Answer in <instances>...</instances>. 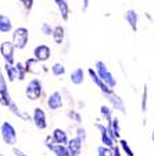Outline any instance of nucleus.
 <instances>
[{
    "mask_svg": "<svg viewBox=\"0 0 154 156\" xmlns=\"http://www.w3.org/2000/svg\"><path fill=\"white\" fill-rule=\"evenodd\" d=\"M45 96V87L39 77H33L28 81L25 87V98L31 102L40 101Z\"/></svg>",
    "mask_w": 154,
    "mask_h": 156,
    "instance_id": "nucleus-1",
    "label": "nucleus"
},
{
    "mask_svg": "<svg viewBox=\"0 0 154 156\" xmlns=\"http://www.w3.org/2000/svg\"><path fill=\"white\" fill-rule=\"evenodd\" d=\"M94 127H96V130L99 131V134H100L101 145H106V146H108V148H114V146L118 144L112 140L111 135H110L108 128H107V123H101L100 120H97L96 123H94Z\"/></svg>",
    "mask_w": 154,
    "mask_h": 156,
    "instance_id": "nucleus-10",
    "label": "nucleus"
},
{
    "mask_svg": "<svg viewBox=\"0 0 154 156\" xmlns=\"http://www.w3.org/2000/svg\"><path fill=\"white\" fill-rule=\"evenodd\" d=\"M0 136L3 141L4 145L7 146H14L18 141V134H17L15 127L13 126V123L9 120H3L2 126H0Z\"/></svg>",
    "mask_w": 154,
    "mask_h": 156,
    "instance_id": "nucleus-2",
    "label": "nucleus"
},
{
    "mask_svg": "<svg viewBox=\"0 0 154 156\" xmlns=\"http://www.w3.org/2000/svg\"><path fill=\"white\" fill-rule=\"evenodd\" d=\"M97 156H114V152H112V148H108L106 145H100L97 146Z\"/></svg>",
    "mask_w": 154,
    "mask_h": 156,
    "instance_id": "nucleus-32",
    "label": "nucleus"
},
{
    "mask_svg": "<svg viewBox=\"0 0 154 156\" xmlns=\"http://www.w3.org/2000/svg\"><path fill=\"white\" fill-rule=\"evenodd\" d=\"M24 63H25V67H26L28 74L38 77V75L42 73V66H40V62H38L33 56H32V57H28Z\"/></svg>",
    "mask_w": 154,
    "mask_h": 156,
    "instance_id": "nucleus-16",
    "label": "nucleus"
},
{
    "mask_svg": "<svg viewBox=\"0 0 154 156\" xmlns=\"http://www.w3.org/2000/svg\"><path fill=\"white\" fill-rule=\"evenodd\" d=\"M40 32L45 36H53V32H54V27L51 25L50 23H43L40 25Z\"/></svg>",
    "mask_w": 154,
    "mask_h": 156,
    "instance_id": "nucleus-31",
    "label": "nucleus"
},
{
    "mask_svg": "<svg viewBox=\"0 0 154 156\" xmlns=\"http://www.w3.org/2000/svg\"><path fill=\"white\" fill-rule=\"evenodd\" d=\"M32 123L33 126L38 128V130L43 131L46 130L49 127V123H47V114H46L45 109L40 106H36L32 112Z\"/></svg>",
    "mask_w": 154,
    "mask_h": 156,
    "instance_id": "nucleus-8",
    "label": "nucleus"
},
{
    "mask_svg": "<svg viewBox=\"0 0 154 156\" xmlns=\"http://www.w3.org/2000/svg\"><path fill=\"white\" fill-rule=\"evenodd\" d=\"M104 99L108 102V105L114 109L115 112H119L121 114H125L126 113V106H125V102L122 99L119 95H117L115 92H112L110 95H103Z\"/></svg>",
    "mask_w": 154,
    "mask_h": 156,
    "instance_id": "nucleus-11",
    "label": "nucleus"
},
{
    "mask_svg": "<svg viewBox=\"0 0 154 156\" xmlns=\"http://www.w3.org/2000/svg\"><path fill=\"white\" fill-rule=\"evenodd\" d=\"M6 78L7 77H4V73H0V105L7 109L14 101L10 95L9 85H7L9 80H6Z\"/></svg>",
    "mask_w": 154,
    "mask_h": 156,
    "instance_id": "nucleus-9",
    "label": "nucleus"
},
{
    "mask_svg": "<svg viewBox=\"0 0 154 156\" xmlns=\"http://www.w3.org/2000/svg\"><path fill=\"white\" fill-rule=\"evenodd\" d=\"M89 6H90V0H82V11H84V13L87 11Z\"/></svg>",
    "mask_w": 154,
    "mask_h": 156,
    "instance_id": "nucleus-38",
    "label": "nucleus"
},
{
    "mask_svg": "<svg viewBox=\"0 0 154 156\" xmlns=\"http://www.w3.org/2000/svg\"><path fill=\"white\" fill-rule=\"evenodd\" d=\"M53 144H56L54 140H53V136H51V135H47V136H46V138H45V146L47 148V149L50 148L51 145H53Z\"/></svg>",
    "mask_w": 154,
    "mask_h": 156,
    "instance_id": "nucleus-35",
    "label": "nucleus"
},
{
    "mask_svg": "<svg viewBox=\"0 0 154 156\" xmlns=\"http://www.w3.org/2000/svg\"><path fill=\"white\" fill-rule=\"evenodd\" d=\"M87 75H89L90 81L93 82V84L100 89L101 95H110V94H112V92H115L111 87H108V85H107L106 82L100 78V75L97 74V71H96V68H94V67H89V68H87Z\"/></svg>",
    "mask_w": 154,
    "mask_h": 156,
    "instance_id": "nucleus-6",
    "label": "nucleus"
},
{
    "mask_svg": "<svg viewBox=\"0 0 154 156\" xmlns=\"http://www.w3.org/2000/svg\"><path fill=\"white\" fill-rule=\"evenodd\" d=\"M118 145H119V148H121V151L124 152V155H125V156H135V152L132 151L131 145L128 144V141H126V140L121 138V140L118 141Z\"/></svg>",
    "mask_w": 154,
    "mask_h": 156,
    "instance_id": "nucleus-29",
    "label": "nucleus"
},
{
    "mask_svg": "<svg viewBox=\"0 0 154 156\" xmlns=\"http://www.w3.org/2000/svg\"><path fill=\"white\" fill-rule=\"evenodd\" d=\"M33 4H35V0H25L22 3V7L25 10V13H31V10L33 9Z\"/></svg>",
    "mask_w": 154,
    "mask_h": 156,
    "instance_id": "nucleus-34",
    "label": "nucleus"
},
{
    "mask_svg": "<svg viewBox=\"0 0 154 156\" xmlns=\"http://www.w3.org/2000/svg\"><path fill=\"white\" fill-rule=\"evenodd\" d=\"M99 110H100V116L104 120V123H110L114 119V109L110 105H101Z\"/></svg>",
    "mask_w": 154,
    "mask_h": 156,
    "instance_id": "nucleus-22",
    "label": "nucleus"
},
{
    "mask_svg": "<svg viewBox=\"0 0 154 156\" xmlns=\"http://www.w3.org/2000/svg\"><path fill=\"white\" fill-rule=\"evenodd\" d=\"M42 71H43V73H47V71H49V68L46 67V66H42Z\"/></svg>",
    "mask_w": 154,
    "mask_h": 156,
    "instance_id": "nucleus-40",
    "label": "nucleus"
},
{
    "mask_svg": "<svg viewBox=\"0 0 154 156\" xmlns=\"http://www.w3.org/2000/svg\"><path fill=\"white\" fill-rule=\"evenodd\" d=\"M107 128H108V133L112 140L115 142H118L121 140V124H119L118 116H114V119L110 123H107Z\"/></svg>",
    "mask_w": 154,
    "mask_h": 156,
    "instance_id": "nucleus-14",
    "label": "nucleus"
},
{
    "mask_svg": "<svg viewBox=\"0 0 154 156\" xmlns=\"http://www.w3.org/2000/svg\"><path fill=\"white\" fill-rule=\"evenodd\" d=\"M75 136H78L84 144L87 141V130L82 126V124H80V126H77V128H75Z\"/></svg>",
    "mask_w": 154,
    "mask_h": 156,
    "instance_id": "nucleus-30",
    "label": "nucleus"
},
{
    "mask_svg": "<svg viewBox=\"0 0 154 156\" xmlns=\"http://www.w3.org/2000/svg\"><path fill=\"white\" fill-rule=\"evenodd\" d=\"M7 109H9V112H10V113H11V114H14V116H15V117H18V119H21V117H22V113H24V112L21 110V109H19V107H18V105H17L15 102H13V103L10 105V106L7 107Z\"/></svg>",
    "mask_w": 154,
    "mask_h": 156,
    "instance_id": "nucleus-33",
    "label": "nucleus"
},
{
    "mask_svg": "<svg viewBox=\"0 0 154 156\" xmlns=\"http://www.w3.org/2000/svg\"><path fill=\"white\" fill-rule=\"evenodd\" d=\"M124 20L125 23L128 24V27L133 31V32H138L139 29V21H140V16L138 14V11L133 9H128L124 13Z\"/></svg>",
    "mask_w": 154,
    "mask_h": 156,
    "instance_id": "nucleus-13",
    "label": "nucleus"
},
{
    "mask_svg": "<svg viewBox=\"0 0 154 156\" xmlns=\"http://www.w3.org/2000/svg\"><path fill=\"white\" fill-rule=\"evenodd\" d=\"M67 148L70 151L71 156H80L82 149H84V142L78 138V136H72L70 140V142L67 144Z\"/></svg>",
    "mask_w": 154,
    "mask_h": 156,
    "instance_id": "nucleus-18",
    "label": "nucleus"
},
{
    "mask_svg": "<svg viewBox=\"0 0 154 156\" xmlns=\"http://www.w3.org/2000/svg\"><path fill=\"white\" fill-rule=\"evenodd\" d=\"M86 73L87 71H85L84 67L74 68V70L71 71V74H70L71 84H74V85H82L85 82V78H86Z\"/></svg>",
    "mask_w": 154,
    "mask_h": 156,
    "instance_id": "nucleus-17",
    "label": "nucleus"
},
{
    "mask_svg": "<svg viewBox=\"0 0 154 156\" xmlns=\"http://www.w3.org/2000/svg\"><path fill=\"white\" fill-rule=\"evenodd\" d=\"M24 2H25V0H18V3H21V4H22Z\"/></svg>",
    "mask_w": 154,
    "mask_h": 156,
    "instance_id": "nucleus-42",
    "label": "nucleus"
},
{
    "mask_svg": "<svg viewBox=\"0 0 154 156\" xmlns=\"http://www.w3.org/2000/svg\"><path fill=\"white\" fill-rule=\"evenodd\" d=\"M94 68H96L97 74L100 75V78H101L103 81L106 82L108 87H111L112 89L117 87V80H115V77H114V74H112V73L108 70L107 64L103 62V60H97V62L94 63Z\"/></svg>",
    "mask_w": 154,
    "mask_h": 156,
    "instance_id": "nucleus-4",
    "label": "nucleus"
},
{
    "mask_svg": "<svg viewBox=\"0 0 154 156\" xmlns=\"http://www.w3.org/2000/svg\"><path fill=\"white\" fill-rule=\"evenodd\" d=\"M51 136H53V140H54L56 144H61V145H67L71 140L68 133L64 128H61V127H56L54 130L51 131Z\"/></svg>",
    "mask_w": 154,
    "mask_h": 156,
    "instance_id": "nucleus-15",
    "label": "nucleus"
},
{
    "mask_svg": "<svg viewBox=\"0 0 154 156\" xmlns=\"http://www.w3.org/2000/svg\"><path fill=\"white\" fill-rule=\"evenodd\" d=\"M3 70L6 73V77L9 80V82H14L17 80V67L15 64H9V63H4L3 64Z\"/></svg>",
    "mask_w": 154,
    "mask_h": 156,
    "instance_id": "nucleus-26",
    "label": "nucleus"
},
{
    "mask_svg": "<svg viewBox=\"0 0 154 156\" xmlns=\"http://www.w3.org/2000/svg\"><path fill=\"white\" fill-rule=\"evenodd\" d=\"M13 153L15 156H28L25 152H22V151L19 149V148H15V146H13Z\"/></svg>",
    "mask_w": 154,
    "mask_h": 156,
    "instance_id": "nucleus-37",
    "label": "nucleus"
},
{
    "mask_svg": "<svg viewBox=\"0 0 154 156\" xmlns=\"http://www.w3.org/2000/svg\"><path fill=\"white\" fill-rule=\"evenodd\" d=\"M149 109V87L147 84L143 85V91H142V96H140V112L143 114L147 113Z\"/></svg>",
    "mask_w": 154,
    "mask_h": 156,
    "instance_id": "nucleus-24",
    "label": "nucleus"
},
{
    "mask_svg": "<svg viewBox=\"0 0 154 156\" xmlns=\"http://www.w3.org/2000/svg\"><path fill=\"white\" fill-rule=\"evenodd\" d=\"M32 56L40 63H46L49 58L51 57V49L49 45L46 43H39L33 48L32 50Z\"/></svg>",
    "mask_w": 154,
    "mask_h": 156,
    "instance_id": "nucleus-12",
    "label": "nucleus"
},
{
    "mask_svg": "<svg viewBox=\"0 0 154 156\" xmlns=\"http://www.w3.org/2000/svg\"><path fill=\"white\" fill-rule=\"evenodd\" d=\"M50 71L54 77H64L65 73H67V68H65V64L61 62H56L51 64Z\"/></svg>",
    "mask_w": 154,
    "mask_h": 156,
    "instance_id": "nucleus-27",
    "label": "nucleus"
},
{
    "mask_svg": "<svg viewBox=\"0 0 154 156\" xmlns=\"http://www.w3.org/2000/svg\"><path fill=\"white\" fill-rule=\"evenodd\" d=\"M15 46L11 41H2L0 43V55L4 63L15 64Z\"/></svg>",
    "mask_w": 154,
    "mask_h": 156,
    "instance_id": "nucleus-5",
    "label": "nucleus"
},
{
    "mask_svg": "<svg viewBox=\"0 0 154 156\" xmlns=\"http://www.w3.org/2000/svg\"><path fill=\"white\" fill-rule=\"evenodd\" d=\"M65 116H67L68 120L72 121V123L77 124V126H80V124H82V121H84L80 112L77 110V109H68V110L65 112Z\"/></svg>",
    "mask_w": 154,
    "mask_h": 156,
    "instance_id": "nucleus-23",
    "label": "nucleus"
},
{
    "mask_svg": "<svg viewBox=\"0 0 154 156\" xmlns=\"http://www.w3.org/2000/svg\"><path fill=\"white\" fill-rule=\"evenodd\" d=\"M46 107L51 112L60 110L64 107V96L60 91H53L46 98Z\"/></svg>",
    "mask_w": 154,
    "mask_h": 156,
    "instance_id": "nucleus-7",
    "label": "nucleus"
},
{
    "mask_svg": "<svg viewBox=\"0 0 154 156\" xmlns=\"http://www.w3.org/2000/svg\"><path fill=\"white\" fill-rule=\"evenodd\" d=\"M11 42L17 50H24L29 43V29L25 27H17L11 34Z\"/></svg>",
    "mask_w": 154,
    "mask_h": 156,
    "instance_id": "nucleus-3",
    "label": "nucleus"
},
{
    "mask_svg": "<svg viewBox=\"0 0 154 156\" xmlns=\"http://www.w3.org/2000/svg\"><path fill=\"white\" fill-rule=\"evenodd\" d=\"M151 141H153V142H154V130L151 131Z\"/></svg>",
    "mask_w": 154,
    "mask_h": 156,
    "instance_id": "nucleus-41",
    "label": "nucleus"
},
{
    "mask_svg": "<svg viewBox=\"0 0 154 156\" xmlns=\"http://www.w3.org/2000/svg\"><path fill=\"white\" fill-rule=\"evenodd\" d=\"M53 2H54V4L57 6L61 20H63L64 23H67L68 20H70V14H71L68 0H53Z\"/></svg>",
    "mask_w": 154,
    "mask_h": 156,
    "instance_id": "nucleus-19",
    "label": "nucleus"
},
{
    "mask_svg": "<svg viewBox=\"0 0 154 156\" xmlns=\"http://www.w3.org/2000/svg\"><path fill=\"white\" fill-rule=\"evenodd\" d=\"M112 152H114V156H125L124 152L121 151V148H119V145L114 146V148H112Z\"/></svg>",
    "mask_w": 154,
    "mask_h": 156,
    "instance_id": "nucleus-36",
    "label": "nucleus"
},
{
    "mask_svg": "<svg viewBox=\"0 0 154 156\" xmlns=\"http://www.w3.org/2000/svg\"><path fill=\"white\" fill-rule=\"evenodd\" d=\"M15 67H17V80L18 81H25L26 80V75H28V71H26V67H25V63L24 62H17L15 63Z\"/></svg>",
    "mask_w": 154,
    "mask_h": 156,
    "instance_id": "nucleus-28",
    "label": "nucleus"
},
{
    "mask_svg": "<svg viewBox=\"0 0 154 156\" xmlns=\"http://www.w3.org/2000/svg\"><path fill=\"white\" fill-rule=\"evenodd\" d=\"M14 28H13V21L10 18L9 16L6 14H0V34L2 35H6V34L13 32Z\"/></svg>",
    "mask_w": 154,
    "mask_h": 156,
    "instance_id": "nucleus-21",
    "label": "nucleus"
},
{
    "mask_svg": "<svg viewBox=\"0 0 154 156\" xmlns=\"http://www.w3.org/2000/svg\"><path fill=\"white\" fill-rule=\"evenodd\" d=\"M49 151L54 153V156H71L67 145H61V144H53Z\"/></svg>",
    "mask_w": 154,
    "mask_h": 156,
    "instance_id": "nucleus-25",
    "label": "nucleus"
},
{
    "mask_svg": "<svg viewBox=\"0 0 154 156\" xmlns=\"http://www.w3.org/2000/svg\"><path fill=\"white\" fill-rule=\"evenodd\" d=\"M145 17H146V20H147L149 23H153V21H154L153 17H151V14H149L147 11H145Z\"/></svg>",
    "mask_w": 154,
    "mask_h": 156,
    "instance_id": "nucleus-39",
    "label": "nucleus"
},
{
    "mask_svg": "<svg viewBox=\"0 0 154 156\" xmlns=\"http://www.w3.org/2000/svg\"><path fill=\"white\" fill-rule=\"evenodd\" d=\"M53 41H54L56 45L58 46H63L65 42V38H67V34H65V28L64 25H61V24H57L54 27V32H53Z\"/></svg>",
    "mask_w": 154,
    "mask_h": 156,
    "instance_id": "nucleus-20",
    "label": "nucleus"
}]
</instances>
